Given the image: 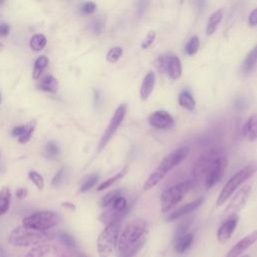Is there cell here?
<instances>
[{"label":"cell","mask_w":257,"mask_h":257,"mask_svg":"<svg viewBox=\"0 0 257 257\" xmlns=\"http://www.w3.org/2000/svg\"><path fill=\"white\" fill-rule=\"evenodd\" d=\"M227 165L225 155L220 151H211L201 156L193 165L194 179L204 181L206 189L215 186L223 177Z\"/></svg>","instance_id":"cell-1"},{"label":"cell","mask_w":257,"mask_h":257,"mask_svg":"<svg viewBox=\"0 0 257 257\" xmlns=\"http://www.w3.org/2000/svg\"><path fill=\"white\" fill-rule=\"evenodd\" d=\"M148 224L145 220L131 221L118 240L119 257H134L147 241Z\"/></svg>","instance_id":"cell-2"},{"label":"cell","mask_w":257,"mask_h":257,"mask_svg":"<svg viewBox=\"0 0 257 257\" xmlns=\"http://www.w3.org/2000/svg\"><path fill=\"white\" fill-rule=\"evenodd\" d=\"M188 154H189V148L181 147L175 150L174 152L170 153L169 155H167L145 182L144 190L145 191L151 190L157 184H159L172 169L177 167L180 163H182L186 159Z\"/></svg>","instance_id":"cell-3"},{"label":"cell","mask_w":257,"mask_h":257,"mask_svg":"<svg viewBox=\"0 0 257 257\" xmlns=\"http://www.w3.org/2000/svg\"><path fill=\"white\" fill-rule=\"evenodd\" d=\"M52 239V234L47 231H40L32 228L20 226L16 228L9 237V242L18 247H28L38 245Z\"/></svg>","instance_id":"cell-4"},{"label":"cell","mask_w":257,"mask_h":257,"mask_svg":"<svg viewBox=\"0 0 257 257\" xmlns=\"http://www.w3.org/2000/svg\"><path fill=\"white\" fill-rule=\"evenodd\" d=\"M121 230L120 221L113 222L107 225V227L100 234L97 241V248L100 257H110L117 247Z\"/></svg>","instance_id":"cell-5"},{"label":"cell","mask_w":257,"mask_h":257,"mask_svg":"<svg viewBox=\"0 0 257 257\" xmlns=\"http://www.w3.org/2000/svg\"><path fill=\"white\" fill-rule=\"evenodd\" d=\"M257 171V165L256 164H250L241 170H239L235 175H233L230 180L225 184L223 189L221 190L219 197L216 201L217 206H220L224 204L231 196L232 194L246 181L248 180L255 172Z\"/></svg>","instance_id":"cell-6"},{"label":"cell","mask_w":257,"mask_h":257,"mask_svg":"<svg viewBox=\"0 0 257 257\" xmlns=\"http://www.w3.org/2000/svg\"><path fill=\"white\" fill-rule=\"evenodd\" d=\"M192 187L193 183L191 181H185L165 190L160 198L161 211L163 213H167L168 211H170L175 205L183 200V198L187 195Z\"/></svg>","instance_id":"cell-7"},{"label":"cell","mask_w":257,"mask_h":257,"mask_svg":"<svg viewBox=\"0 0 257 257\" xmlns=\"http://www.w3.org/2000/svg\"><path fill=\"white\" fill-rule=\"evenodd\" d=\"M61 217L54 211H39L28 217L23 221V225L28 228L47 231L59 224Z\"/></svg>","instance_id":"cell-8"},{"label":"cell","mask_w":257,"mask_h":257,"mask_svg":"<svg viewBox=\"0 0 257 257\" xmlns=\"http://www.w3.org/2000/svg\"><path fill=\"white\" fill-rule=\"evenodd\" d=\"M127 114V105L122 104L120 105L117 110L114 113V116L111 119L110 124L108 125L101 141L99 144V152H101L107 145L108 143L111 141V139L114 137V135L117 133L118 129L120 128L121 124L123 123L125 117Z\"/></svg>","instance_id":"cell-9"},{"label":"cell","mask_w":257,"mask_h":257,"mask_svg":"<svg viewBox=\"0 0 257 257\" xmlns=\"http://www.w3.org/2000/svg\"><path fill=\"white\" fill-rule=\"evenodd\" d=\"M250 192H251L250 185H246L241 189H239V191L234 195V197L230 201L229 205L226 207L224 211V215L227 217L236 215V213H238L241 209H243L244 206L246 205Z\"/></svg>","instance_id":"cell-10"},{"label":"cell","mask_w":257,"mask_h":257,"mask_svg":"<svg viewBox=\"0 0 257 257\" xmlns=\"http://www.w3.org/2000/svg\"><path fill=\"white\" fill-rule=\"evenodd\" d=\"M187 229L188 227L186 225H182L175 232L173 243L175 250L178 253H184L190 248L193 243L194 234L192 232H189Z\"/></svg>","instance_id":"cell-11"},{"label":"cell","mask_w":257,"mask_h":257,"mask_svg":"<svg viewBox=\"0 0 257 257\" xmlns=\"http://www.w3.org/2000/svg\"><path fill=\"white\" fill-rule=\"evenodd\" d=\"M149 124L159 130H169L174 126L173 117L166 111H157L150 115Z\"/></svg>","instance_id":"cell-12"},{"label":"cell","mask_w":257,"mask_h":257,"mask_svg":"<svg viewBox=\"0 0 257 257\" xmlns=\"http://www.w3.org/2000/svg\"><path fill=\"white\" fill-rule=\"evenodd\" d=\"M237 224H238V216L237 215L229 216L218 228V231H217L218 241L220 243L227 242L231 238Z\"/></svg>","instance_id":"cell-13"},{"label":"cell","mask_w":257,"mask_h":257,"mask_svg":"<svg viewBox=\"0 0 257 257\" xmlns=\"http://www.w3.org/2000/svg\"><path fill=\"white\" fill-rule=\"evenodd\" d=\"M257 241V230L253 231L239 242H237L227 253L226 257H239L243 254L251 245H253Z\"/></svg>","instance_id":"cell-14"},{"label":"cell","mask_w":257,"mask_h":257,"mask_svg":"<svg viewBox=\"0 0 257 257\" xmlns=\"http://www.w3.org/2000/svg\"><path fill=\"white\" fill-rule=\"evenodd\" d=\"M156 83V76L154 72H150L146 75L144 78V81L142 83L141 89H140V98L142 101H146L150 98L154 87Z\"/></svg>","instance_id":"cell-15"},{"label":"cell","mask_w":257,"mask_h":257,"mask_svg":"<svg viewBox=\"0 0 257 257\" xmlns=\"http://www.w3.org/2000/svg\"><path fill=\"white\" fill-rule=\"evenodd\" d=\"M203 201H204V198L201 197V198H198L197 200H194V201L191 202V203H188V204L182 206L181 208H179V209L176 210L175 212L171 213L170 216L168 217V220H169V221H173V220L179 219L180 217L185 216V215L191 213L192 211H194L195 209H197L200 205H202Z\"/></svg>","instance_id":"cell-16"},{"label":"cell","mask_w":257,"mask_h":257,"mask_svg":"<svg viewBox=\"0 0 257 257\" xmlns=\"http://www.w3.org/2000/svg\"><path fill=\"white\" fill-rule=\"evenodd\" d=\"M166 73L172 81H177L182 76V64L177 56H170Z\"/></svg>","instance_id":"cell-17"},{"label":"cell","mask_w":257,"mask_h":257,"mask_svg":"<svg viewBox=\"0 0 257 257\" xmlns=\"http://www.w3.org/2000/svg\"><path fill=\"white\" fill-rule=\"evenodd\" d=\"M243 135L250 142L257 140V114H254L248 118L243 127Z\"/></svg>","instance_id":"cell-18"},{"label":"cell","mask_w":257,"mask_h":257,"mask_svg":"<svg viewBox=\"0 0 257 257\" xmlns=\"http://www.w3.org/2000/svg\"><path fill=\"white\" fill-rule=\"evenodd\" d=\"M38 88L44 92L56 94L59 91L60 85L58 80L53 76H47L45 77L38 85Z\"/></svg>","instance_id":"cell-19"},{"label":"cell","mask_w":257,"mask_h":257,"mask_svg":"<svg viewBox=\"0 0 257 257\" xmlns=\"http://www.w3.org/2000/svg\"><path fill=\"white\" fill-rule=\"evenodd\" d=\"M257 64V46L252 49L249 54L246 56V58L244 59L243 61V64H242V72L243 74L245 75H248L250 74L253 69L255 68Z\"/></svg>","instance_id":"cell-20"},{"label":"cell","mask_w":257,"mask_h":257,"mask_svg":"<svg viewBox=\"0 0 257 257\" xmlns=\"http://www.w3.org/2000/svg\"><path fill=\"white\" fill-rule=\"evenodd\" d=\"M223 19V11L222 10H218L216 11L209 19L207 27H206V34L207 36H212L215 34L219 24L221 23Z\"/></svg>","instance_id":"cell-21"},{"label":"cell","mask_w":257,"mask_h":257,"mask_svg":"<svg viewBox=\"0 0 257 257\" xmlns=\"http://www.w3.org/2000/svg\"><path fill=\"white\" fill-rule=\"evenodd\" d=\"M178 103L179 105L184 108L187 111H194L195 107H196V102L193 98V96L188 92V91H183L180 93L179 97H178Z\"/></svg>","instance_id":"cell-22"},{"label":"cell","mask_w":257,"mask_h":257,"mask_svg":"<svg viewBox=\"0 0 257 257\" xmlns=\"http://www.w3.org/2000/svg\"><path fill=\"white\" fill-rule=\"evenodd\" d=\"M12 192L9 187H4L0 191V216L5 215L11 206Z\"/></svg>","instance_id":"cell-23"},{"label":"cell","mask_w":257,"mask_h":257,"mask_svg":"<svg viewBox=\"0 0 257 257\" xmlns=\"http://www.w3.org/2000/svg\"><path fill=\"white\" fill-rule=\"evenodd\" d=\"M48 66H49V59L46 56L40 57L35 63V68H34V72H33L34 80L38 81L41 78V76L43 75L44 71L48 68Z\"/></svg>","instance_id":"cell-24"},{"label":"cell","mask_w":257,"mask_h":257,"mask_svg":"<svg viewBox=\"0 0 257 257\" xmlns=\"http://www.w3.org/2000/svg\"><path fill=\"white\" fill-rule=\"evenodd\" d=\"M128 171H129V166L124 167L119 173H117V174L114 175L112 178L108 179L107 181L103 182V183L98 187V191H103V190H105V189L110 188L112 185H114L116 182H118V181L121 180L124 176H126V174L128 173Z\"/></svg>","instance_id":"cell-25"},{"label":"cell","mask_w":257,"mask_h":257,"mask_svg":"<svg viewBox=\"0 0 257 257\" xmlns=\"http://www.w3.org/2000/svg\"><path fill=\"white\" fill-rule=\"evenodd\" d=\"M48 40L44 35H36L31 39L30 42V47L35 51V52H42L46 46H47Z\"/></svg>","instance_id":"cell-26"},{"label":"cell","mask_w":257,"mask_h":257,"mask_svg":"<svg viewBox=\"0 0 257 257\" xmlns=\"http://www.w3.org/2000/svg\"><path fill=\"white\" fill-rule=\"evenodd\" d=\"M199 48H200V40L197 36H194L187 43V45L185 47V54L187 56L192 57L198 53Z\"/></svg>","instance_id":"cell-27"},{"label":"cell","mask_w":257,"mask_h":257,"mask_svg":"<svg viewBox=\"0 0 257 257\" xmlns=\"http://www.w3.org/2000/svg\"><path fill=\"white\" fill-rule=\"evenodd\" d=\"M37 127V122L36 121H32L27 125V129L25 130L24 134L19 137V142L21 144H27L28 142H30V140L32 139V136L35 132V129Z\"/></svg>","instance_id":"cell-28"},{"label":"cell","mask_w":257,"mask_h":257,"mask_svg":"<svg viewBox=\"0 0 257 257\" xmlns=\"http://www.w3.org/2000/svg\"><path fill=\"white\" fill-rule=\"evenodd\" d=\"M51 251L49 245H39L32 249L26 257H46Z\"/></svg>","instance_id":"cell-29"},{"label":"cell","mask_w":257,"mask_h":257,"mask_svg":"<svg viewBox=\"0 0 257 257\" xmlns=\"http://www.w3.org/2000/svg\"><path fill=\"white\" fill-rule=\"evenodd\" d=\"M123 56V49L121 47L112 48L107 54V62L110 64H116Z\"/></svg>","instance_id":"cell-30"},{"label":"cell","mask_w":257,"mask_h":257,"mask_svg":"<svg viewBox=\"0 0 257 257\" xmlns=\"http://www.w3.org/2000/svg\"><path fill=\"white\" fill-rule=\"evenodd\" d=\"M61 154L60 147L54 142L50 141L46 146V155L50 159H57Z\"/></svg>","instance_id":"cell-31"},{"label":"cell","mask_w":257,"mask_h":257,"mask_svg":"<svg viewBox=\"0 0 257 257\" xmlns=\"http://www.w3.org/2000/svg\"><path fill=\"white\" fill-rule=\"evenodd\" d=\"M120 195H122V192L120 190H113V191L109 192L101 200V206L102 207H109V206H111L113 204V202L116 200V198L119 197Z\"/></svg>","instance_id":"cell-32"},{"label":"cell","mask_w":257,"mask_h":257,"mask_svg":"<svg viewBox=\"0 0 257 257\" xmlns=\"http://www.w3.org/2000/svg\"><path fill=\"white\" fill-rule=\"evenodd\" d=\"M29 178L31 179V181L38 187V189L43 190L45 188V179L44 177L38 173L37 171H31L29 173Z\"/></svg>","instance_id":"cell-33"},{"label":"cell","mask_w":257,"mask_h":257,"mask_svg":"<svg viewBox=\"0 0 257 257\" xmlns=\"http://www.w3.org/2000/svg\"><path fill=\"white\" fill-rule=\"evenodd\" d=\"M99 178L100 177H99L98 174H93L89 178H87V180L84 182V184L81 187V192L86 193L87 191L92 189L97 184V182L99 181Z\"/></svg>","instance_id":"cell-34"},{"label":"cell","mask_w":257,"mask_h":257,"mask_svg":"<svg viewBox=\"0 0 257 257\" xmlns=\"http://www.w3.org/2000/svg\"><path fill=\"white\" fill-rule=\"evenodd\" d=\"M150 5V0H137V11L136 17L138 19H142L143 16L146 14Z\"/></svg>","instance_id":"cell-35"},{"label":"cell","mask_w":257,"mask_h":257,"mask_svg":"<svg viewBox=\"0 0 257 257\" xmlns=\"http://www.w3.org/2000/svg\"><path fill=\"white\" fill-rule=\"evenodd\" d=\"M59 238L61 239V241L69 248H75L76 247V241L74 239L73 236H71L69 233L67 232H60L59 233Z\"/></svg>","instance_id":"cell-36"},{"label":"cell","mask_w":257,"mask_h":257,"mask_svg":"<svg viewBox=\"0 0 257 257\" xmlns=\"http://www.w3.org/2000/svg\"><path fill=\"white\" fill-rule=\"evenodd\" d=\"M97 11V5L93 2H89V3H85L82 7H81V13L85 16H90L93 15L95 12Z\"/></svg>","instance_id":"cell-37"},{"label":"cell","mask_w":257,"mask_h":257,"mask_svg":"<svg viewBox=\"0 0 257 257\" xmlns=\"http://www.w3.org/2000/svg\"><path fill=\"white\" fill-rule=\"evenodd\" d=\"M104 23H103V21L102 20H100V19H97V20H95V21H93L92 23H91V26H90V28H91V31L95 34V35H101L103 32H104Z\"/></svg>","instance_id":"cell-38"},{"label":"cell","mask_w":257,"mask_h":257,"mask_svg":"<svg viewBox=\"0 0 257 257\" xmlns=\"http://www.w3.org/2000/svg\"><path fill=\"white\" fill-rule=\"evenodd\" d=\"M169 59H170L169 55H162V56H160L158 58V60H157V67H158L160 72H162V73L166 72Z\"/></svg>","instance_id":"cell-39"},{"label":"cell","mask_w":257,"mask_h":257,"mask_svg":"<svg viewBox=\"0 0 257 257\" xmlns=\"http://www.w3.org/2000/svg\"><path fill=\"white\" fill-rule=\"evenodd\" d=\"M155 39H156V33L153 32V31H151V32L147 35V37L145 38V40L143 41V43H142V45H141V48H142L143 50L149 49V48L153 45Z\"/></svg>","instance_id":"cell-40"},{"label":"cell","mask_w":257,"mask_h":257,"mask_svg":"<svg viewBox=\"0 0 257 257\" xmlns=\"http://www.w3.org/2000/svg\"><path fill=\"white\" fill-rule=\"evenodd\" d=\"M64 176H65V169L62 168L55 175V177H54V179L52 181V185L54 187H59L63 183V181H64Z\"/></svg>","instance_id":"cell-41"},{"label":"cell","mask_w":257,"mask_h":257,"mask_svg":"<svg viewBox=\"0 0 257 257\" xmlns=\"http://www.w3.org/2000/svg\"><path fill=\"white\" fill-rule=\"evenodd\" d=\"M11 27L6 23H0V38H6L10 35Z\"/></svg>","instance_id":"cell-42"},{"label":"cell","mask_w":257,"mask_h":257,"mask_svg":"<svg viewBox=\"0 0 257 257\" xmlns=\"http://www.w3.org/2000/svg\"><path fill=\"white\" fill-rule=\"evenodd\" d=\"M248 24L250 27H256L257 26V8L251 12L248 18Z\"/></svg>","instance_id":"cell-43"},{"label":"cell","mask_w":257,"mask_h":257,"mask_svg":"<svg viewBox=\"0 0 257 257\" xmlns=\"http://www.w3.org/2000/svg\"><path fill=\"white\" fill-rule=\"evenodd\" d=\"M27 129V125H21V126H17L14 130H13V132H12V134H13V136L14 137H21L23 134H24V132H25V130Z\"/></svg>","instance_id":"cell-44"},{"label":"cell","mask_w":257,"mask_h":257,"mask_svg":"<svg viewBox=\"0 0 257 257\" xmlns=\"http://www.w3.org/2000/svg\"><path fill=\"white\" fill-rule=\"evenodd\" d=\"M195 8L198 12V14H202L204 9H205V5H206V0H193Z\"/></svg>","instance_id":"cell-45"},{"label":"cell","mask_w":257,"mask_h":257,"mask_svg":"<svg viewBox=\"0 0 257 257\" xmlns=\"http://www.w3.org/2000/svg\"><path fill=\"white\" fill-rule=\"evenodd\" d=\"M28 194H29V191H28L27 188H20V189H18V191H17V197H18L19 199H25V198H27Z\"/></svg>","instance_id":"cell-46"},{"label":"cell","mask_w":257,"mask_h":257,"mask_svg":"<svg viewBox=\"0 0 257 257\" xmlns=\"http://www.w3.org/2000/svg\"><path fill=\"white\" fill-rule=\"evenodd\" d=\"M235 107L238 109V110H242L246 107V100L244 98H238L235 102Z\"/></svg>","instance_id":"cell-47"},{"label":"cell","mask_w":257,"mask_h":257,"mask_svg":"<svg viewBox=\"0 0 257 257\" xmlns=\"http://www.w3.org/2000/svg\"><path fill=\"white\" fill-rule=\"evenodd\" d=\"M62 206H63V207H66V208H69V209L72 210V211H75V210H76V206H75L74 204H72V203H69V202L63 203Z\"/></svg>","instance_id":"cell-48"},{"label":"cell","mask_w":257,"mask_h":257,"mask_svg":"<svg viewBox=\"0 0 257 257\" xmlns=\"http://www.w3.org/2000/svg\"><path fill=\"white\" fill-rule=\"evenodd\" d=\"M0 257H6V250L2 244H0Z\"/></svg>","instance_id":"cell-49"},{"label":"cell","mask_w":257,"mask_h":257,"mask_svg":"<svg viewBox=\"0 0 257 257\" xmlns=\"http://www.w3.org/2000/svg\"><path fill=\"white\" fill-rule=\"evenodd\" d=\"M4 49H5V45L0 43V52H3V51H4Z\"/></svg>","instance_id":"cell-50"},{"label":"cell","mask_w":257,"mask_h":257,"mask_svg":"<svg viewBox=\"0 0 257 257\" xmlns=\"http://www.w3.org/2000/svg\"><path fill=\"white\" fill-rule=\"evenodd\" d=\"M79 257H89V256H87L86 254H81V255H79Z\"/></svg>","instance_id":"cell-51"},{"label":"cell","mask_w":257,"mask_h":257,"mask_svg":"<svg viewBox=\"0 0 257 257\" xmlns=\"http://www.w3.org/2000/svg\"><path fill=\"white\" fill-rule=\"evenodd\" d=\"M5 2H6V0H0V5H3Z\"/></svg>","instance_id":"cell-52"},{"label":"cell","mask_w":257,"mask_h":257,"mask_svg":"<svg viewBox=\"0 0 257 257\" xmlns=\"http://www.w3.org/2000/svg\"><path fill=\"white\" fill-rule=\"evenodd\" d=\"M179 3H180V4H183L184 0H179Z\"/></svg>","instance_id":"cell-53"},{"label":"cell","mask_w":257,"mask_h":257,"mask_svg":"<svg viewBox=\"0 0 257 257\" xmlns=\"http://www.w3.org/2000/svg\"><path fill=\"white\" fill-rule=\"evenodd\" d=\"M0 103H2V94H0Z\"/></svg>","instance_id":"cell-54"},{"label":"cell","mask_w":257,"mask_h":257,"mask_svg":"<svg viewBox=\"0 0 257 257\" xmlns=\"http://www.w3.org/2000/svg\"><path fill=\"white\" fill-rule=\"evenodd\" d=\"M242 257H250L249 255H245V256H242Z\"/></svg>","instance_id":"cell-55"}]
</instances>
